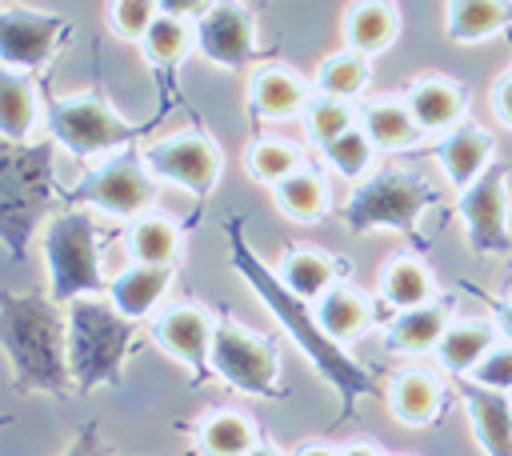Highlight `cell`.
<instances>
[{"mask_svg":"<svg viewBox=\"0 0 512 456\" xmlns=\"http://www.w3.org/2000/svg\"><path fill=\"white\" fill-rule=\"evenodd\" d=\"M228 252H232V268L240 272V280H244V284L256 292V300L276 316V324L296 340V348L312 360V368L340 392V416L348 420V416L356 412V400H364V396L376 392L372 372L360 368V364L344 352V344H336V340L320 328L316 308H308V300L296 296V292L248 248L240 220H228Z\"/></svg>","mask_w":512,"mask_h":456,"instance_id":"1","label":"cell"},{"mask_svg":"<svg viewBox=\"0 0 512 456\" xmlns=\"http://www.w3.org/2000/svg\"><path fill=\"white\" fill-rule=\"evenodd\" d=\"M0 332L12 380L28 392L68 396L76 388L68 368V312L44 292H4Z\"/></svg>","mask_w":512,"mask_h":456,"instance_id":"2","label":"cell"},{"mask_svg":"<svg viewBox=\"0 0 512 456\" xmlns=\"http://www.w3.org/2000/svg\"><path fill=\"white\" fill-rule=\"evenodd\" d=\"M56 140H4L0 144V232L20 260L32 232L52 208Z\"/></svg>","mask_w":512,"mask_h":456,"instance_id":"3","label":"cell"},{"mask_svg":"<svg viewBox=\"0 0 512 456\" xmlns=\"http://www.w3.org/2000/svg\"><path fill=\"white\" fill-rule=\"evenodd\" d=\"M68 368L80 392L108 384L120 388L124 384V356L132 348L136 324L116 312L112 300H96V296H76L68 300Z\"/></svg>","mask_w":512,"mask_h":456,"instance_id":"4","label":"cell"},{"mask_svg":"<svg viewBox=\"0 0 512 456\" xmlns=\"http://www.w3.org/2000/svg\"><path fill=\"white\" fill-rule=\"evenodd\" d=\"M44 268H48V296L60 304L76 296H96L108 288L100 268V248H96V224L84 208H68L48 220Z\"/></svg>","mask_w":512,"mask_h":456,"instance_id":"5","label":"cell"},{"mask_svg":"<svg viewBox=\"0 0 512 456\" xmlns=\"http://www.w3.org/2000/svg\"><path fill=\"white\" fill-rule=\"evenodd\" d=\"M44 128H48V136L60 148H68L80 160L120 152L140 132V124L116 116L112 104L100 92H80V96H56V100H48Z\"/></svg>","mask_w":512,"mask_h":456,"instance_id":"6","label":"cell"},{"mask_svg":"<svg viewBox=\"0 0 512 456\" xmlns=\"http://www.w3.org/2000/svg\"><path fill=\"white\" fill-rule=\"evenodd\" d=\"M436 204V188L424 184L412 172H376L368 180L356 184V192L344 204V224L348 232H376V228H392V232H412L416 220L424 216V208Z\"/></svg>","mask_w":512,"mask_h":456,"instance_id":"7","label":"cell"},{"mask_svg":"<svg viewBox=\"0 0 512 456\" xmlns=\"http://www.w3.org/2000/svg\"><path fill=\"white\" fill-rule=\"evenodd\" d=\"M68 204H92L108 216L136 220L156 204V176L148 172L144 156L128 148L112 152L104 164H96L80 184L68 188Z\"/></svg>","mask_w":512,"mask_h":456,"instance_id":"8","label":"cell"},{"mask_svg":"<svg viewBox=\"0 0 512 456\" xmlns=\"http://www.w3.org/2000/svg\"><path fill=\"white\" fill-rule=\"evenodd\" d=\"M276 348L252 332H244L240 324H216V336H212V372L232 384L236 392H248V396H268L276 400Z\"/></svg>","mask_w":512,"mask_h":456,"instance_id":"9","label":"cell"},{"mask_svg":"<svg viewBox=\"0 0 512 456\" xmlns=\"http://www.w3.org/2000/svg\"><path fill=\"white\" fill-rule=\"evenodd\" d=\"M456 216L464 220V236L476 252H512L508 232V168L492 164L476 184H468L456 200Z\"/></svg>","mask_w":512,"mask_h":456,"instance_id":"10","label":"cell"},{"mask_svg":"<svg viewBox=\"0 0 512 456\" xmlns=\"http://www.w3.org/2000/svg\"><path fill=\"white\" fill-rule=\"evenodd\" d=\"M140 156H144V164H148V172L156 180L180 184V188H188L196 196H208L216 188V180H220V148L200 132L156 140Z\"/></svg>","mask_w":512,"mask_h":456,"instance_id":"11","label":"cell"},{"mask_svg":"<svg viewBox=\"0 0 512 456\" xmlns=\"http://www.w3.org/2000/svg\"><path fill=\"white\" fill-rule=\"evenodd\" d=\"M196 52L228 72H240L256 60V20L240 0H216L196 24Z\"/></svg>","mask_w":512,"mask_h":456,"instance_id":"12","label":"cell"},{"mask_svg":"<svg viewBox=\"0 0 512 456\" xmlns=\"http://www.w3.org/2000/svg\"><path fill=\"white\" fill-rule=\"evenodd\" d=\"M68 32L64 16H48L36 8L4 4L0 16V60L8 72H36L52 60L56 40Z\"/></svg>","mask_w":512,"mask_h":456,"instance_id":"13","label":"cell"},{"mask_svg":"<svg viewBox=\"0 0 512 456\" xmlns=\"http://www.w3.org/2000/svg\"><path fill=\"white\" fill-rule=\"evenodd\" d=\"M152 336L160 348H168L180 364H188L196 372V380L208 376L212 368V336H216V324L204 308L196 304H176V308H164L156 320H152Z\"/></svg>","mask_w":512,"mask_h":456,"instance_id":"14","label":"cell"},{"mask_svg":"<svg viewBox=\"0 0 512 456\" xmlns=\"http://www.w3.org/2000/svg\"><path fill=\"white\" fill-rule=\"evenodd\" d=\"M492 136L480 128V124H456V128H448L440 140H436V148H432V156H436V164L444 168V176L452 180V188L456 192H464L468 184H476L488 168H492Z\"/></svg>","mask_w":512,"mask_h":456,"instance_id":"15","label":"cell"},{"mask_svg":"<svg viewBox=\"0 0 512 456\" xmlns=\"http://www.w3.org/2000/svg\"><path fill=\"white\" fill-rule=\"evenodd\" d=\"M460 400L472 420V436L488 456H512V396L484 388L476 380L460 384Z\"/></svg>","mask_w":512,"mask_h":456,"instance_id":"16","label":"cell"},{"mask_svg":"<svg viewBox=\"0 0 512 456\" xmlns=\"http://www.w3.org/2000/svg\"><path fill=\"white\" fill-rule=\"evenodd\" d=\"M168 280H172V264H128L120 276L108 280L104 292L116 304V312H124L128 320H144L164 300Z\"/></svg>","mask_w":512,"mask_h":456,"instance_id":"17","label":"cell"},{"mask_svg":"<svg viewBox=\"0 0 512 456\" xmlns=\"http://www.w3.org/2000/svg\"><path fill=\"white\" fill-rule=\"evenodd\" d=\"M412 120L420 124V132H448L464 120V92L452 84V80H440V76H424L408 88L404 96Z\"/></svg>","mask_w":512,"mask_h":456,"instance_id":"18","label":"cell"},{"mask_svg":"<svg viewBox=\"0 0 512 456\" xmlns=\"http://www.w3.org/2000/svg\"><path fill=\"white\" fill-rule=\"evenodd\" d=\"M248 96H252L256 116H264V120H296V116H304V108L312 100L308 84L288 68H260L252 76Z\"/></svg>","mask_w":512,"mask_h":456,"instance_id":"19","label":"cell"},{"mask_svg":"<svg viewBox=\"0 0 512 456\" xmlns=\"http://www.w3.org/2000/svg\"><path fill=\"white\" fill-rule=\"evenodd\" d=\"M396 28H400V20L388 0H360L344 16V48H352L360 56H380L392 48Z\"/></svg>","mask_w":512,"mask_h":456,"instance_id":"20","label":"cell"},{"mask_svg":"<svg viewBox=\"0 0 512 456\" xmlns=\"http://www.w3.org/2000/svg\"><path fill=\"white\" fill-rule=\"evenodd\" d=\"M388 408L408 428H428L440 412V380L424 368H408L388 388Z\"/></svg>","mask_w":512,"mask_h":456,"instance_id":"21","label":"cell"},{"mask_svg":"<svg viewBox=\"0 0 512 456\" xmlns=\"http://www.w3.org/2000/svg\"><path fill=\"white\" fill-rule=\"evenodd\" d=\"M360 128L368 132V140H372L380 152H404V148H412V144L420 140V124L412 120L408 104L396 100V96H384V100L364 104Z\"/></svg>","mask_w":512,"mask_h":456,"instance_id":"22","label":"cell"},{"mask_svg":"<svg viewBox=\"0 0 512 456\" xmlns=\"http://www.w3.org/2000/svg\"><path fill=\"white\" fill-rule=\"evenodd\" d=\"M40 92L28 72H8L0 76V124L4 140H28L40 124Z\"/></svg>","mask_w":512,"mask_h":456,"instance_id":"23","label":"cell"},{"mask_svg":"<svg viewBox=\"0 0 512 456\" xmlns=\"http://www.w3.org/2000/svg\"><path fill=\"white\" fill-rule=\"evenodd\" d=\"M512 24V0H448V40L476 44Z\"/></svg>","mask_w":512,"mask_h":456,"instance_id":"24","label":"cell"},{"mask_svg":"<svg viewBox=\"0 0 512 456\" xmlns=\"http://www.w3.org/2000/svg\"><path fill=\"white\" fill-rule=\"evenodd\" d=\"M492 344H496L492 324H484V320H464V324H448V332L440 336V344H436L432 352H436V360H440L448 372L472 376V368L488 356Z\"/></svg>","mask_w":512,"mask_h":456,"instance_id":"25","label":"cell"},{"mask_svg":"<svg viewBox=\"0 0 512 456\" xmlns=\"http://www.w3.org/2000/svg\"><path fill=\"white\" fill-rule=\"evenodd\" d=\"M316 316H320V328L336 340V344H344V340H356L364 328H368V300L356 292V288H348V284H332L320 300H316Z\"/></svg>","mask_w":512,"mask_h":456,"instance_id":"26","label":"cell"},{"mask_svg":"<svg viewBox=\"0 0 512 456\" xmlns=\"http://www.w3.org/2000/svg\"><path fill=\"white\" fill-rule=\"evenodd\" d=\"M444 332H448V308L444 304H420V308L396 312V320L388 324V344L400 352H428L440 344Z\"/></svg>","mask_w":512,"mask_h":456,"instance_id":"27","label":"cell"},{"mask_svg":"<svg viewBox=\"0 0 512 456\" xmlns=\"http://www.w3.org/2000/svg\"><path fill=\"white\" fill-rule=\"evenodd\" d=\"M128 252L136 264H172L180 252V228L160 212H144L128 228Z\"/></svg>","mask_w":512,"mask_h":456,"instance_id":"28","label":"cell"},{"mask_svg":"<svg viewBox=\"0 0 512 456\" xmlns=\"http://www.w3.org/2000/svg\"><path fill=\"white\" fill-rule=\"evenodd\" d=\"M368 76H372L368 56H360L352 48H340V52H332V56L320 60V68H316V92L352 104L368 88Z\"/></svg>","mask_w":512,"mask_h":456,"instance_id":"29","label":"cell"},{"mask_svg":"<svg viewBox=\"0 0 512 456\" xmlns=\"http://www.w3.org/2000/svg\"><path fill=\"white\" fill-rule=\"evenodd\" d=\"M196 444L204 456H248L260 440H256V428L240 412H212L196 428Z\"/></svg>","mask_w":512,"mask_h":456,"instance_id":"30","label":"cell"},{"mask_svg":"<svg viewBox=\"0 0 512 456\" xmlns=\"http://www.w3.org/2000/svg\"><path fill=\"white\" fill-rule=\"evenodd\" d=\"M280 280H284L296 296H304V300H320V296L336 284V264H332V256H328V252L296 248V252L284 260Z\"/></svg>","mask_w":512,"mask_h":456,"instance_id":"31","label":"cell"},{"mask_svg":"<svg viewBox=\"0 0 512 456\" xmlns=\"http://www.w3.org/2000/svg\"><path fill=\"white\" fill-rule=\"evenodd\" d=\"M380 292H384V304H392L396 312L420 308V304H432V276L420 260L400 256V260L388 264V272L380 280Z\"/></svg>","mask_w":512,"mask_h":456,"instance_id":"32","label":"cell"},{"mask_svg":"<svg viewBox=\"0 0 512 456\" xmlns=\"http://www.w3.org/2000/svg\"><path fill=\"white\" fill-rule=\"evenodd\" d=\"M196 44V28H188V20H176V16H156L152 28L144 32L140 40V52L152 68H172L188 56V48Z\"/></svg>","mask_w":512,"mask_h":456,"instance_id":"33","label":"cell"},{"mask_svg":"<svg viewBox=\"0 0 512 456\" xmlns=\"http://www.w3.org/2000/svg\"><path fill=\"white\" fill-rule=\"evenodd\" d=\"M276 196V208L292 220H320L328 212V184L316 176V172H292L288 180H280L272 188Z\"/></svg>","mask_w":512,"mask_h":456,"instance_id":"34","label":"cell"},{"mask_svg":"<svg viewBox=\"0 0 512 456\" xmlns=\"http://www.w3.org/2000/svg\"><path fill=\"white\" fill-rule=\"evenodd\" d=\"M320 152H324V160L332 164L336 176H344V180H364L368 168H372L376 144L368 140V132H364L360 124H352L348 132H340L336 140H328Z\"/></svg>","mask_w":512,"mask_h":456,"instance_id":"35","label":"cell"},{"mask_svg":"<svg viewBox=\"0 0 512 456\" xmlns=\"http://www.w3.org/2000/svg\"><path fill=\"white\" fill-rule=\"evenodd\" d=\"M244 168H248L252 180L276 188L280 180H288L292 172H300V152L288 140H256L244 152Z\"/></svg>","mask_w":512,"mask_h":456,"instance_id":"36","label":"cell"},{"mask_svg":"<svg viewBox=\"0 0 512 456\" xmlns=\"http://www.w3.org/2000/svg\"><path fill=\"white\" fill-rule=\"evenodd\" d=\"M356 124V112H352V104L348 100H332V96H312L308 100V108H304V132H308V140L312 144H328V140H336L340 132H348Z\"/></svg>","mask_w":512,"mask_h":456,"instance_id":"37","label":"cell"},{"mask_svg":"<svg viewBox=\"0 0 512 456\" xmlns=\"http://www.w3.org/2000/svg\"><path fill=\"white\" fill-rule=\"evenodd\" d=\"M156 16H160V0H108V24L120 40L140 44Z\"/></svg>","mask_w":512,"mask_h":456,"instance_id":"38","label":"cell"},{"mask_svg":"<svg viewBox=\"0 0 512 456\" xmlns=\"http://www.w3.org/2000/svg\"><path fill=\"white\" fill-rule=\"evenodd\" d=\"M472 380L484 388H496V392H512V340L492 344L488 356L472 368Z\"/></svg>","mask_w":512,"mask_h":456,"instance_id":"39","label":"cell"},{"mask_svg":"<svg viewBox=\"0 0 512 456\" xmlns=\"http://www.w3.org/2000/svg\"><path fill=\"white\" fill-rule=\"evenodd\" d=\"M64 456H112V452H108L100 428H96V424H84V428L72 436V444L64 448Z\"/></svg>","mask_w":512,"mask_h":456,"instance_id":"40","label":"cell"},{"mask_svg":"<svg viewBox=\"0 0 512 456\" xmlns=\"http://www.w3.org/2000/svg\"><path fill=\"white\" fill-rule=\"evenodd\" d=\"M492 112H496V120L504 124V128H512V72H500L496 76V84H492Z\"/></svg>","mask_w":512,"mask_h":456,"instance_id":"41","label":"cell"},{"mask_svg":"<svg viewBox=\"0 0 512 456\" xmlns=\"http://www.w3.org/2000/svg\"><path fill=\"white\" fill-rule=\"evenodd\" d=\"M216 0H160V12L164 16H176V20H200Z\"/></svg>","mask_w":512,"mask_h":456,"instance_id":"42","label":"cell"},{"mask_svg":"<svg viewBox=\"0 0 512 456\" xmlns=\"http://www.w3.org/2000/svg\"><path fill=\"white\" fill-rule=\"evenodd\" d=\"M292 456H340V448H328V444H300Z\"/></svg>","mask_w":512,"mask_h":456,"instance_id":"43","label":"cell"},{"mask_svg":"<svg viewBox=\"0 0 512 456\" xmlns=\"http://www.w3.org/2000/svg\"><path fill=\"white\" fill-rule=\"evenodd\" d=\"M340 456H380V452L368 444H352V448H340Z\"/></svg>","mask_w":512,"mask_h":456,"instance_id":"44","label":"cell"},{"mask_svg":"<svg viewBox=\"0 0 512 456\" xmlns=\"http://www.w3.org/2000/svg\"><path fill=\"white\" fill-rule=\"evenodd\" d=\"M500 328H504V336L512 340V304H508V308L500 312Z\"/></svg>","mask_w":512,"mask_h":456,"instance_id":"45","label":"cell"},{"mask_svg":"<svg viewBox=\"0 0 512 456\" xmlns=\"http://www.w3.org/2000/svg\"><path fill=\"white\" fill-rule=\"evenodd\" d=\"M248 456H280V452H276V448H272V444H256V448H252V452H248Z\"/></svg>","mask_w":512,"mask_h":456,"instance_id":"46","label":"cell"}]
</instances>
